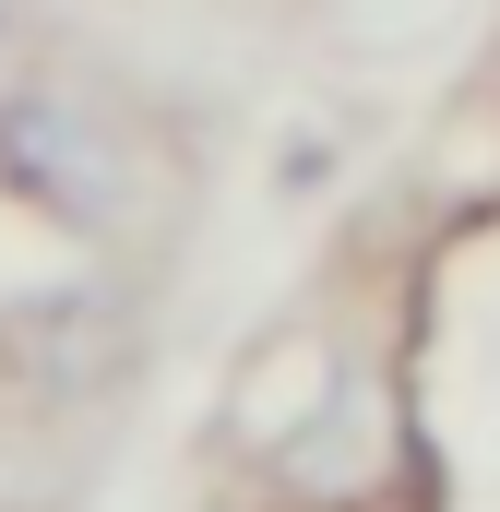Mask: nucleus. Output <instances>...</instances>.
I'll return each instance as SVG.
<instances>
[{"label": "nucleus", "instance_id": "nucleus-3", "mask_svg": "<svg viewBox=\"0 0 500 512\" xmlns=\"http://www.w3.org/2000/svg\"><path fill=\"white\" fill-rule=\"evenodd\" d=\"M441 24H453V0H334V36L346 48H417Z\"/></svg>", "mask_w": 500, "mask_h": 512}, {"label": "nucleus", "instance_id": "nucleus-1", "mask_svg": "<svg viewBox=\"0 0 500 512\" xmlns=\"http://www.w3.org/2000/svg\"><path fill=\"white\" fill-rule=\"evenodd\" d=\"M0 179H12L48 227H72V239H120L131 203H143L131 131L108 120L96 96H72V84H12V96H0Z\"/></svg>", "mask_w": 500, "mask_h": 512}, {"label": "nucleus", "instance_id": "nucleus-2", "mask_svg": "<svg viewBox=\"0 0 500 512\" xmlns=\"http://www.w3.org/2000/svg\"><path fill=\"white\" fill-rule=\"evenodd\" d=\"M120 358H131V310L108 286H48V298L0 310V370L24 393H96L120 382Z\"/></svg>", "mask_w": 500, "mask_h": 512}, {"label": "nucleus", "instance_id": "nucleus-4", "mask_svg": "<svg viewBox=\"0 0 500 512\" xmlns=\"http://www.w3.org/2000/svg\"><path fill=\"white\" fill-rule=\"evenodd\" d=\"M0 36H12V0H0Z\"/></svg>", "mask_w": 500, "mask_h": 512}]
</instances>
